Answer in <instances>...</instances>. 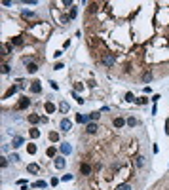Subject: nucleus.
Listing matches in <instances>:
<instances>
[{"instance_id":"nucleus-19","label":"nucleus","mask_w":169,"mask_h":190,"mask_svg":"<svg viewBox=\"0 0 169 190\" xmlns=\"http://www.w3.org/2000/svg\"><path fill=\"white\" fill-rule=\"evenodd\" d=\"M76 122H78V124H86V122H89V120H87L84 114H78V116H76Z\"/></svg>"},{"instance_id":"nucleus-7","label":"nucleus","mask_w":169,"mask_h":190,"mask_svg":"<svg viewBox=\"0 0 169 190\" xmlns=\"http://www.w3.org/2000/svg\"><path fill=\"white\" fill-rule=\"evenodd\" d=\"M97 129H99V126L95 122H87V126H86V131L89 133V135H93V133H97Z\"/></svg>"},{"instance_id":"nucleus-3","label":"nucleus","mask_w":169,"mask_h":190,"mask_svg":"<svg viewBox=\"0 0 169 190\" xmlns=\"http://www.w3.org/2000/svg\"><path fill=\"white\" fill-rule=\"evenodd\" d=\"M59 127H61V131H70V129H72V122H70V120H67V118H63L61 120V124H59Z\"/></svg>"},{"instance_id":"nucleus-15","label":"nucleus","mask_w":169,"mask_h":190,"mask_svg":"<svg viewBox=\"0 0 169 190\" xmlns=\"http://www.w3.org/2000/svg\"><path fill=\"white\" fill-rule=\"evenodd\" d=\"M50 141L51 143H57L59 141V133L57 131H50Z\"/></svg>"},{"instance_id":"nucleus-1","label":"nucleus","mask_w":169,"mask_h":190,"mask_svg":"<svg viewBox=\"0 0 169 190\" xmlns=\"http://www.w3.org/2000/svg\"><path fill=\"white\" fill-rule=\"evenodd\" d=\"M101 61H103V67L110 68V67H114V63H116V55L114 53H104Z\"/></svg>"},{"instance_id":"nucleus-38","label":"nucleus","mask_w":169,"mask_h":190,"mask_svg":"<svg viewBox=\"0 0 169 190\" xmlns=\"http://www.w3.org/2000/svg\"><path fill=\"white\" fill-rule=\"evenodd\" d=\"M0 165H2V167H8V160L2 158V160H0Z\"/></svg>"},{"instance_id":"nucleus-13","label":"nucleus","mask_w":169,"mask_h":190,"mask_svg":"<svg viewBox=\"0 0 169 190\" xmlns=\"http://www.w3.org/2000/svg\"><path fill=\"white\" fill-rule=\"evenodd\" d=\"M27 171H29V173H38L40 167H38L36 164H29V165H27Z\"/></svg>"},{"instance_id":"nucleus-8","label":"nucleus","mask_w":169,"mask_h":190,"mask_svg":"<svg viewBox=\"0 0 169 190\" xmlns=\"http://www.w3.org/2000/svg\"><path fill=\"white\" fill-rule=\"evenodd\" d=\"M59 148H61V152L63 154H72V147H70V143H63V144H59Z\"/></svg>"},{"instance_id":"nucleus-37","label":"nucleus","mask_w":169,"mask_h":190,"mask_svg":"<svg viewBox=\"0 0 169 190\" xmlns=\"http://www.w3.org/2000/svg\"><path fill=\"white\" fill-rule=\"evenodd\" d=\"M72 97H74V99H76V101H78V103H84V99H82V97H80V95H76V93H72Z\"/></svg>"},{"instance_id":"nucleus-26","label":"nucleus","mask_w":169,"mask_h":190,"mask_svg":"<svg viewBox=\"0 0 169 190\" xmlns=\"http://www.w3.org/2000/svg\"><path fill=\"white\" fill-rule=\"evenodd\" d=\"M116 190H133V186H131V184H127V183H126V184H120V186L116 188Z\"/></svg>"},{"instance_id":"nucleus-33","label":"nucleus","mask_w":169,"mask_h":190,"mask_svg":"<svg viewBox=\"0 0 169 190\" xmlns=\"http://www.w3.org/2000/svg\"><path fill=\"white\" fill-rule=\"evenodd\" d=\"M68 21H70V19H68V15H63V17H61V25H67Z\"/></svg>"},{"instance_id":"nucleus-17","label":"nucleus","mask_w":169,"mask_h":190,"mask_svg":"<svg viewBox=\"0 0 169 190\" xmlns=\"http://www.w3.org/2000/svg\"><path fill=\"white\" fill-rule=\"evenodd\" d=\"M126 122H127V126H129V127H135L137 126V118H133V116H129Z\"/></svg>"},{"instance_id":"nucleus-9","label":"nucleus","mask_w":169,"mask_h":190,"mask_svg":"<svg viewBox=\"0 0 169 190\" xmlns=\"http://www.w3.org/2000/svg\"><path fill=\"white\" fill-rule=\"evenodd\" d=\"M135 165L137 167H144V165H146V158H144V156H137L135 158Z\"/></svg>"},{"instance_id":"nucleus-29","label":"nucleus","mask_w":169,"mask_h":190,"mask_svg":"<svg viewBox=\"0 0 169 190\" xmlns=\"http://www.w3.org/2000/svg\"><path fill=\"white\" fill-rule=\"evenodd\" d=\"M10 51H11L10 46H4V48H2V55H10Z\"/></svg>"},{"instance_id":"nucleus-16","label":"nucleus","mask_w":169,"mask_h":190,"mask_svg":"<svg viewBox=\"0 0 169 190\" xmlns=\"http://www.w3.org/2000/svg\"><path fill=\"white\" fill-rule=\"evenodd\" d=\"M11 44H13V46H23V38H19V36H13V38H11Z\"/></svg>"},{"instance_id":"nucleus-6","label":"nucleus","mask_w":169,"mask_h":190,"mask_svg":"<svg viewBox=\"0 0 169 190\" xmlns=\"http://www.w3.org/2000/svg\"><path fill=\"white\" fill-rule=\"evenodd\" d=\"M53 165H55L57 169H63V167L67 165V162H65V158H63V156H57V158L53 160Z\"/></svg>"},{"instance_id":"nucleus-39","label":"nucleus","mask_w":169,"mask_h":190,"mask_svg":"<svg viewBox=\"0 0 169 190\" xmlns=\"http://www.w3.org/2000/svg\"><path fill=\"white\" fill-rule=\"evenodd\" d=\"M74 90L80 91V90H84V86H82V84H74Z\"/></svg>"},{"instance_id":"nucleus-4","label":"nucleus","mask_w":169,"mask_h":190,"mask_svg":"<svg viewBox=\"0 0 169 190\" xmlns=\"http://www.w3.org/2000/svg\"><path fill=\"white\" fill-rule=\"evenodd\" d=\"M29 105H31V99H27V97H21V99H19V103H17V108H19V110H25Z\"/></svg>"},{"instance_id":"nucleus-22","label":"nucleus","mask_w":169,"mask_h":190,"mask_svg":"<svg viewBox=\"0 0 169 190\" xmlns=\"http://www.w3.org/2000/svg\"><path fill=\"white\" fill-rule=\"evenodd\" d=\"M143 82L144 84H148V82H152V72H146V74L143 76Z\"/></svg>"},{"instance_id":"nucleus-5","label":"nucleus","mask_w":169,"mask_h":190,"mask_svg":"<svg viewBox=\"0 0 169 190\" xmlns=\"http://www.w3.org/2000/svg\"><path fill=\"white\" fill-rule=\"evenodd\" d=\"M126 120H124L122 118V116H118V118H114V120H112V126H114L116 129H120V127H124V126H126Z\"/></svg>"},{"instance_id":"nucleus-25","label":"nucleus","mask_w":169,"mask_h":190,"mask_svg":"<svg viewBox=\"0 0 169 190\" xmlns=\"http://www.w3.org/2000/svg\"><path fill=\"white\" fill-rule=\"evenodd\" d=\"M31 137H33V139H36V137H40V131H38V129H36V127H33V129H31Z\"/></svg>"},{"instance_id":"nucleus-2","label":"nucleus","mask_w":169,"mask_h":190,"mask_svg":"<svg viewBox=\"0 0 169 190\" xmlns=\"http://www.w3.org/2000/svg\"><path fill=\"white\" fill-rule=\"evenodd\" d=\"M80 175H84V177H89V175H91V165L84 162V164L80 165Z\"/></svg>"},{"instance_id":"nucleus-30","label":"nucleus","mask_w":169,"mask_h":190,"mask_svg":"<svg viewBox=\"0 0 169 190\" xmlns=\"http://www.w3.org/2000/svg\"><path fill=\"white\" fill-rule=\"evenodd\" d=\"M23 17H34V11H27V10H23Z\"/></svg>"},{"instance_id":"nucleus-35","label":"nucleus","mask_w":169,"mask_h":190,"mask_svg":"<svg viewBox=\"0 0 169 190\" xmlns=\"http://www.w3.org/2000/svg\"><path fill=\"white\" fill-rule=\"evenodd\" d=\"M89 11L95 14V11H97V4H89Z\"/></svg>"},{"instance_id":"nucleus-36","label":"nucleus","mask_w":169,"mask_h":190,"mask_svg":"<svg viewBox=\"0 0 169 190\" xmlns=\"http://www.w3.org/2000/svg\"><path fill=\"white\" fill-rule=\"evenodd\" d=\"M2 72H4V74H8V72H10V65H4V67H2Z\"/></svg>"},{"instance_id":"nucleus-23","label":"nucleus","mask_w":169,"mask_h":190,"mask_svg":"<svg viewBox=\"0 0 169 190\" xmlns=\"http://www.w3.org/2000/svg\"><path fill=\"white\" fill-rule=\"evenodd\" d=\"M33 186H34V188H46V186H48V184H46V183H44V181H36V183L33 184Z\"/></svg>"},{"instance_id":"nucleus-24","label":"nucleus","mask_w":169,"mask_h":190,"mask_svg":"<svg viewBox=\"0 0 169 190\" xmlns=\"http://www.w3.org/2000/svg\"><path fill=\"white\" fill-rule=\"evenodd\" d=\"M46 110H48V112H55V105L48 101V103H46Z\"/></svg>"},{"instance_id":"nucleus-11","label":"nucleus","mask_w":169,"mask_h":190,"mask_svg":"<svg viewBox=\"0 0 169 190\" xmlns=\"http://www.w3.org/2000/svg\"><path fill=\"white\" fill-rule=\"evenodd\" d=\"M99 118H101V112H91V114H87V120H89V122H97Z\"/></svg>"},{"instance_id":"nucleus-12","label":"nucleus","mask_w":169,"mask_h":190,"mask_svg":"<svg viewBox=\"0 0 169 190\" xmlns=\"http://www.w3.org/2000/svg\"><path fill=\"white\" fill-rule=\"evenodd\" d=\"M27 120H29L31 124H38L40 120H42V116H38V114H29V118H27Z\"/></svg>"},{"instance_id":"nucleus-34","label":"nucleus","mask_w":169,"mask_h":190,"mask_svg":"<svg viewBox=\"0 0 169 190\" xmlns=\"http://www.w3.org/2000/svg\"><path fill=\"white\" fill-rule=\"evenodd\" d=\"M59 108H61V112H67L68 110V105L67 103H61V107H59Z\"/></svg>"},{"instance_id":"nucleus-10","label":"nucleus","mask_w":169,"mask_h":190,"mask_svg":"<svg viewBox=\"0 0 169 190\" xmlns=\"http://www.w3.org/2000/svg\"><path fill=\"white\" fill-rule=\"evenodd\" d=\"M31 91H33V93H40V91H42V84H40V82H33Z\"/></svg>"},{"instance_id":"nucleus-21","label":"nucleus","mask_w":169,"mask_h":190,"mask_svg":"<svg viewBox=\"0 0 169 190\" xmlns=\"http://www.w3.org/2000/svg\"><path fill=\"white\" fill-rule=\"evenodd\" d=\"M76 14H78V10H76V8L72 6V8H70V11H68V19H74V17H76Z\"/></svg>"},{"instance_id":"nucleus-28","label":"nucleus","mask_w":169,"mask_h":190,"mask_svg":"<svg viewBox=\"0 0 169 190\" xmlns=\"http://www.w3.org/2000/svg\"><path fill=\"white\" fill-rule=\"evenodd\" d=\"M17 88H19V86H11V88H10V90H8V91H6V95H4V97H10L11 93H15V90H17Z\"/></svg>"},{"instance_id":"nucleus-27","label":"nucleus","mask_w":169,"mask_h":190,"mask_svg":"<svg viewBox=\"0 0 169 190\" xmlns=\"http://www.w3.org/2000/svg\"><path fill=\"white\" fill-rule=\"evenodd\" d=\"M27 152L29 154H36V147L34 144H27Z\"/></svg>"},{"instance_id":"nucleus-20","label":"nucleus","mask_w":169,"mask_h":190,"mask_svg":"<svg viewBox=\"0 0 169 190\" xmlns=\"http://www.w3.org/2000/svg\"><path fill=\"white\" fill-rule=\"evenodd\" d=\"M55 152H57V148H55V147H50V148L46 150V154L50 156V158H53V156H55Z\"/></svg>"},{"instance_id":"nucleus-31","label":"nucleus","mask_w":169,"mask_h":190,"mask_svg":"<svg viewBox=\"0 0 169 190\" xmlns=\"http://www.w3.org/2000/svg\"><path fill=\"white\" fill-rule=\"evenodd\" d=\"M126 101H129V103H131V101H137V99L133 97V93H126Z\"/></svg>"},{"instance_id":"nucleus-40","label":"nucleus","mask_w":169,"mask_h":190,"mask_svg":"<svg viewBox=\"0 0 169 190\" xmlns=\"http://www.w3.org/2000/svg\"><path fill=\"white\" fill-rule=\"evenodd\" d=\"M10 160H11V162H19V156H17V154H11Z\"/></svg>"},{"instance_id":"nucleus-14","label":"nucleus","mask_w":169,"mask_h":190,"mask_svg":"<svg viewBox=\"0 0 169 190\" xmlns=\"http://www.w3.org/2000/svg\"><path fill=\"white\" fill-rule=\"evenodd\" d=\"M27 70H29L31 74H34V72L38 70V65H36V63H31V65H27Z\"/></svg>"},{"instance_id":"nucleus-18","label":"nucleus","mask_w":169,"mask_h":190,"mask_svg":"<svg viewBox=\"0 0 169 190\" xmlns=\"http://www.w3.org/2000/svg\"><path fill=\"white\" fill-rule=\"evenodd\" d=\"M21 144H23V139H21V137H15V139H13V143H11V147H15V148H17V147H21Z\"/></svg>"},{"instance_id":"nucleus-32","label":"nucleus","mask_w":169,"mask_h":190,"mask_svg":"<svg viewBox=\"0 0 169 190\" xmlns=\"http://www.w3.org/2000/svg\"><path fill=\"white\" fill-rule=\"evenodd\" d=\"M137 103H139V105H146L148 99H146V97H141V99H137Z\"/></svg>"}]
</instances>
